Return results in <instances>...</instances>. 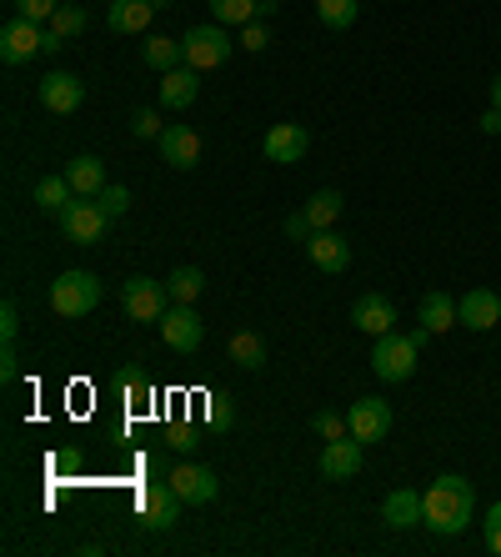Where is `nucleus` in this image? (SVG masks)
Returning <instances> with one entry per match:
<instances>
[{"label": "nucleus", "instance_id": "42", "mask_svg": "<svg viewBox=\"0 0 501 557\" xmlns=\"http://www.w3.org/2000/svg\"><path fill=\"white\" fill-rule=\"evenodd\" d=\"M481 131H487V136H501V111H497V106L481 116Z\"/></svg>", "mask_w": 501, "mask_h": 557}, {"label": "nucleus", "instance_id": "20", "mask_svg": "<svg viewBox=\"0 0 501 557\" xmlns=\"http://www.w3.org/2000/svg\"><path fill=\"white\" fill-rule=\"evenodd\" d=\"M151 0H111L105 5V26L116 30V36H141L146 26H151Z\"/></svg>", "mask_w": 501, "mask_h": 557}, {"label": "nucleus", "instance_id": "12", "mask_svg": "<svg viewBox=\"0 0 501 557\" xmlns=\"http://www.w3.org/2000/svg\"><path fill=\"white\" fill-rule=\"evenodd\" d=\"M40 46H46V30H40L36 21H21V15H15L11 26L0 30V61H5V65H26V61H36Z\"/></svg>", "mask_w": 501, "mask_h": 557}, {"label": "nucleus", "instance_id": "31", "mask_svg": "<svg viewBox=\"0 0 501 557\" xmlns=\"http://www.w3.org/2000/svg\"><path fill=\"white\" fill-rule=\"evenodd\" d=\"M311 432H316L322 442H336V437H351V422L341 412H316L311 417Z\"/></svg>", "mask_w": 501, "mask_h": 557}, {"label": "nucleus", "instance_id": "44", "mask_svg": "<svg viewBox=\"0 0 501 557\" xmlns=\"http://www.w3.org/2000/svg\"><path fill=\"white\" fill-rule=\"evenodd\" d=\"M491 106H497V111H501V76L491 81Z\"/></svg>", "mask_w": 501, "mask_h": 557}, {"label": "nucleus", "instance_id": "39", "mask_svg": "<svg viewBox=\"0 0 501 557\" xmlns=\"http://www.w3.org/2000/svg\"><path fill=\"white\" fill-rule=\"evenodd\" d=\"M0 376H5V382H15V376H21V357H15V342H5V347H0Z\"/></svg>", "mask_w": 501, "mask_h": 557}, {"label": "nucleus", "instance_id": "27", "mask_svg": "<svg viewBox=\"0 0 501 557\" xmlns=\"http://www.w3.org/2000/svg\"><path fill=\"white\" fill-rule=\"evenodd\" d=\"M201 286H206V276L196 272V267H176V272L166 276L171 301H186V307H196V297H201Z\"/></svg>", "mask_w": 501, "mask_h": 557}, {"label": "nucleus", "instance_id": "41", "mask_svg": "<svg viewBox=\"0 0 501 557\" xmlns=\"http://www.w3.org/2000/svg\"><path fill=\"white\" fill-rule=\"evenodd\" d=\"M286 236H291V242H311V221L301 216V211H296V216H286Z\"/></svg>", "mask_w": 501, "mask_h": 557}, {"label": "nucleus", "instance_id": "8", "mask_svg": "<svg viewBox=\"0 0 501 557\" xmlns=\"http://www.w3.org/2000/svg\"><path fill=\"white\" fill-rule=\"evenodd\" d=\"M161 337H166L171 351H180V357H191L201 342H206V322L196 317V307H186V301H176V307L161 317Z\"/></svg>", "mask_w": 501, "mask_h": 557}, {"label": "nucleus", "instance_id": "9", "mask_svg": "<svg viewBox=\"0 0 501 557\" xmlns=\"http://www.w3.org/2000/svg\"><path fill=\"white\" fill-rule=\"evenodd\" d=\"M306 257H311V267H316V272H326V276L351 272V242L336 232V226H326V232H311Z\"/></svg>", "mask_w": 501, "mask_h": 557}, {"label": "nucleus", "instance_id": "26", "mask_svg": "<svg viewBox=\"0 0 501 557\" xmlns=\"http://www.w3.org/2000/svg\"><path fill=\"white\" fill-rule=\"evenodd\" d=\"M231 362L246 367V372H261V367H266V342H261L256 332H236L231 337Z\"/></svg>", "mask_w": 501, "mask_h": 557}, {"label": "nucleus", "instance_id": "21", "mask_svg": "<svg viewBox=\"0 0 501 557\" xmlns=\"http://www.w3.org/2000/svg\"><path fill=\"white\" fill-rule=\"evenodd\" d=\"M381 518H386V528H397V532L416 528V522H422V493H412V487H397V493L381 503Z\"/></svg>", "mask_w": 501, "mask_h": 557}, {"label": "nucleus", "instance_id": "32", "mask_svg": "<svg viewBox=\"0 0 501 557\" xmlns=\"http://www.w3.org/2000/svg\"><path fill=\"white\" fill-rule=\"evenodd\" d=\"M51 30H55L61 40L80 36V30H86V11H80V5H61V11L51 15Z\"/></svg>", "mask_w": 501, "mask_h": 557}, {"label": "nucleus", "instance_id": "3", "mask_svg": "<svg viewBox=\"0 0 501 557\" xmlns=\"http://www.w3.org/2000/svg\"><path fill=\"white\" fill-rule=\"evenodd\" d=\"M231 46V26H191L180 36V61L191 71H216V65H226Z\"/></svg>", "mask_w": 501, "mask_h": 557}, {"label": "nucleus", "instance_id": "13", "mask_svg": "<svg viewBox=\"0 0 501 557\" xmlns=\"http://www.w3.org/2000/svg\"><path fill=\"white\" fill-rule=\"evenodd\" d=\"M361 447H366V442H356V437L326 442L322 457H316V472H322L326 482H351L361 472Z\"/></svg>", "mask_w": 501, "mask_h": 557}, {"label": "nucleus", "instance_id": "14", "mask_svg": "<svg viewBox=\"0 0 501 557\" xmlns=\"http://www.w3.org/2000/svg\"><path fill=\"white\" fill-rule=\"evenodd\" d=\"M80 101H86V81L71 76V71H51V76L40 81V106H46V111H55V116L80 111Z\"/></svg>", "mask_w": 501, "mask_h": 557}, {"label": "nucleus", "instance_id": "5", "mask_svg": "<svg viewBox=\"0 0 501 557\" xmlns=\"http://www.w3.org/2000/svg\"><path fill=\"white\" fill-rule=\"evenodd\" d=\"M96 301H101V282H96V272H61L51 282V307L55 317H86V311H96Z\"/></svg>", "mask_w": 501, "mask_h": 557}, {"label": "nucleus", "instance_id": "19", "mask_svg": "<svg viewBox=\"0 0 501 557\" xmlns=\"http://www.w3.org/2000/svg\"><path fill=\"white\" fill-rule=\"evenodd\" d=\"M201 71H191V65H176V71H166L161 76V106L166 111H191L196 96H201Z\"/></svg>", "mask_w": 501, "mask_h": 557}, {"label": "nucleus", "instance_id": "30", "mask_svg": "<svg viewBox=\"0 0 501 557\" xmlns=\"http://www.w3.org/2000/svg\"><path fill=\"white\" fill-rule=\"evenodd\" d=\"M71 182H65V176H46V182L36 186V207L40 211H65V201H71Z\"/></svg>", "mask_w": 501, "mask_h": 557}, {"label": "nucleus", "instance_id": "4", "mask_svg": "<svg viewBox=\"0 0 501 557\" xmlns=\"http://www.w3.org/2000/svg\"><path fill=\"white\" fill-rule=\"evenodd\" d=\"M55 216H61V232L71 236L76 247H96V242H105V232H111V216L101 211L96 196H71L65 211H55Z\"/></svg>", "mask_w": 501, "mask_h": 557}, {"label": "nucleus", "instance_id": "7", "mask_svg": "<svg viewBox=\"0 0 501 557\" xmlns=\"http://www.w3.org/2000/svg\"><path fill=\"white\" fill-rule=\"evenodd\" d=\"M180 507H186V503L176 497V487H171V482H146L141 493H136V512H141V522H146V528H155V532L176 528Z\"/></svg>", "mask_w": 501, "mask_h": 557}, {"label": "nucleus", "instance_id": "11", "mask_svg": "<svg viewBox=\"0 0 501 557\" xmlns=\"http://www.w3.org/2000/svg\"><path fill=\"white\" fill-rule=\"evenodd\" d=\"M171 487H176V497L180 503H191V507H206L211 497L221 493V482H216V472L211 467H201V462H180V467H171Z\"/></svg>", "mask_w": 501, "mask_h": 557}, {"label": "nucleus", "instance_id": "43", "mask_svg": "<svg viewBox=\"0 0 501 557\" xmlns=\"http://www.w3.org/2000/svg\"><path fill=\"white\" fill-rule=\"evenodd\" d=\"M266 15H276V0H256V21H266Z\"/></svg>", "mask_w": 501, "mask_h": 557}, {"label": "nucleus", "instance_id": "16", "mask_svg": "<svg viewBox=\"0 0 501 557\" xmlns=\"http://www.w3.org/2000/svg\"><path fill=\"white\" fill-rule=\"evenodd\" d=\"M351 322H356V332H366V337H386V332H397V307H391V297H381V292H366V297L351 307Z\"/></svg>", "mask_w": 501, "mask_h": 557}, {"label": "nucleus", "instance_id": "28", "mask_svg": "<svg viewBox=\"0 0 501 557\" xmlns=\"http://www.w3.org/2000/svg\"><path fill=\"white\" fill-rule=\"evenodd\" d=\"M316 15H322V26H331V30H351L361 15V0H316Z\"/></svg>", "mask_w": 501, "mask_h": 557}, {"label": "nucleus", "instance_id": "29", "mask_svg": "<svg viewBox=\"0 0 501 557\" xmlns=\"http://www.w3.org/2000/svg\"><path fill=\"white\" fill-rule=\"evenodd\" d=\"M211 15H216V26H246V21H256V0H211Z\"/></svg>", "mask_w": 501, "mask_h": 557}, {"label": "nucleus", "instance_id": "25", "mask_svg": "<svg viewBox=\"0 0 501 557\" xmlns=\"http://www.w3.org/2000/svg\"><path fill=\"white\" fill-rule=\"evenodd\" d=\"M141 61H146V65H155L161 76H166V71H176V65H186V61H180V40H171V36H151V40H141Z\"/></svg>", "mask_w": 501, "mask_h": 557}, {"label": "nucleus", "instance_id": "10", "mask_svg": "<svg viewBox=\"0 0 501 557\" xmlns=\"http://www.w3.org/2000/svg\"><path fill=\"white\" fill-rule=\"evenodd\" d=\"M261 151H266V161H276V166H296V161H306V151H311V131L296 126V121H281V126L266 131Z\"/></svg>", "mask_w": 501, "mask_h": 557}, {"label": "nucleus", "instance_id": "17", "mask_svg": "<svg viewBox=\"0 0 501 557\" xmlns=\"http://www.w3.org/2000/svg\"><path fill=\"white\" fill-rule=\"evenodd\" d=\"M155 141H161V161H166L171 171H191L196 161H201V136H196L191 126H166Z\"/></svg>", "mask_w": 501, "mask_h": 557}, {"label": "nucleus", "instance_id": "15", "mask_svg": "<svg viewBox=\"0 0 501 557\" xmlns=\"http://www.w3.org/2000/svg\"><path fill=\"white\" fill-rule=\"evenodd\" d=\"M351 437L356 442H381L386 432H391V403H381V397H361V403H351Z\"/></svg>", "mask_w": 501, "mask_h": 557}, {"label": "nucleus", "instance_id": "6", "mask_svg": "<svg viewBox=\"0 0 501 557\" xmlns=\"http://www.w3.org/2000/svg\"><path fill=\"white\" fill-rule=\"evenodd\" d=\"M121 307H126L130 322H146V326H161V317L171 311V292L166 282H151V276H130L126 286H121Z\"/></svg>", "mask_w": 501, "mask_h": 557}, {"label": "nucleus", "instance_id": "34", "mask_svg": "<svg viewBox=\"0 0 501 557\" xmlns=\"http://www.w3.org/2000/svg\"><path fill=\"white\" fill-rule=\"evenodd\" d=\"M61 11V0H15V15H21V21H51V15Z\"/></svg>", "mask_w": 501, "mask_h": 557}, {"label": "nucleus", "instance_id": "22", "mask_svg": "<svg viewBox=\"0 0 501 557\" xmlns=\"http://www.w3.org/2000/svg\"><path fill=\"white\" fill-rule=\"evenodd\" d=\"M65 182H71V191H76V196H101L105 191L101 156H76V161L65 166Z\"/></svg>", "mask_w": 501, "mask_h": 557}, {"label": "nucleus", "instance_id": "40", "mask_svg": "<svg viewBox=\"0 0 501 557\" xmlns=\"http://www.w3.org/2000/svg\"><path fill=\"white\" fill-rule=\"evenodd\" d=\"M487 547H491V553L501 557V503H497V507H491V512H487Z\"/></svg>", "mask_w": 501, "mask_h": 557}, {"label": "nucleus", "instance_id": "37", "mask_svg": "<svg viewBox=\"0 0 501 557\" xmlns=\"http://www.w3.org/2000/svg\"><path fill=\"white\" fill-rule=\"evenodd\" d=\"M15 332H21V311L15 301H0V342H15Z\"/></svg>", "mask_w": 501, "mask_h": 557}, {"label": "nucleus", "instance_id": "36", "mask_svg": "<svg viewBox=\"0 0 501 557\" xmlns=\"http://www.w3.org/2000/svg\"><path fill=\"white\" fill-rule=\"evenodd\" d=\"M161 116H155V111H136V116H130V136H141V141H151V136H161Z\"/></svg>", "mask_w": 501, "mask_h": 557}, {"label": "nucleus", "instance_id": "33", "mask_svg": "<svg viewBox=\"0 0 501 557\" xmlns=\"http://www.w3.org/2000/svg\"><path fill=\"white\" fill-rule=\"evenodd\" d=\"M116 392L126 397V403H151V382H146L136 367H126V372L116 376Z\"/></svg>", "mask_w": 501, "mask_h": 557}, {"label": "nucleus", "instance_id": "1", "mask_svg": "<svg viewBox=\"0 0 501 557\" xmlns=\"http://www.w3.org/2000/svg\"><path fill=\"white\" fill-rule=\"evenodd\" d=\"M472 507H476L472 482L447 472V478H437L422 493V522L431 532H441V537H456V532L472 528Z\"/></svg>", "mask_w": 501, "mask_h": 557}, {"label": "nucleus", "instance_id": "45", "mask_svg": "<svg viewBox=\"0 0 501 557\" xmlns=\"http://www.w3.org/2000/svg\"><path fill=\"white\" fill-rule=\"evenodd\" d=\"M151 5H155V11H166V5H171V0H151Z\"/></svg>", "mask_w": 501, "mask_h": 557}, {"label": "nucleus", "instance_id": "38", "mask_svg": "<svg viewBox=\"0 0 501 557\" xmlns=\"http://www.w3.org/2000/svg\"><path fill=\"white\" fill-rule=\"evenodd\" d=\"M266 26H261V21H246V26H241V46H246V51H266Z\"/></svg>", "mask_w": 501, "mask_h": 557}, {"label": "nucleus", "instance_id": "2", "mask_svg": "<svg viewBox=\"0 0 501 557\" xmlns=\"http://www.w3.org/2000/svg\"><path fill=\"white\" fill-rule=\"evenodd\" d=\"M426 337H431L426 326H416L412 337H401V332H386V337H376L372 372L381 376V382H406V376L416 372V357H422V342Z\"/></svg>", "mask_w": 501, "mask_h": 557}, {"label": "nucleus", "instance_id": "18", "mask_svg": "<svg viewBox=\"0 0 501 557\" xmlns=\"http://www.w3.org/2000/svg\"><path fill=\"white\" fill-rule=\"evenodd\" d=\"M456 322L472 326V332H491V326L501 322V297L497 292H487V286L466 292V297L456 301Z\"/></svg>", "mask_w": 501, "mask_h": 557}, {"label": "nucleus", "instance_id": "35", "mask_svg": "<svg viewBox=\"0 0 501 557\" xmlns=\"http://www.w3.org/2000/svg\"><path fill=\"white\" fill-rule=\"evenodd\" d=\"M96 201H101V211H105L111 221L126 216V211H130V191H126V186H105V191L96 196Z\"/></svg>", "mask_w": 501, "mask_h": 557}, {"label": "nucleus", "instance_id": "24", "mask_svg": "<svg viewBox=\"0 0 501 557\" xmlns=\"http://www.w3.org/2000/svg\"><path fill=\"white\" fill-rule=\"evenodd\" d=\"M422 326L431 332V337L451 332V326H456V301H451L447 292H426L422 297Z\"/></svg>", "mask_w": 501, "mask_h": 557}, {"label": "nucleus", "instance_id": "23", "mask_svg": "<svg viewBox=\"0 0 501 557\" xmlns=\"http://www.w3.org/2000/svg\"><path fill=\"white\" fill-rule=\"evenodd\" d=\"M341 211H347V196L326 186V191H316L306 207H301V216L311 221V232H326V226H336V221H341Z\"/></svg>", "mask_w": 501, "mask_h": 557}]
</instances>
